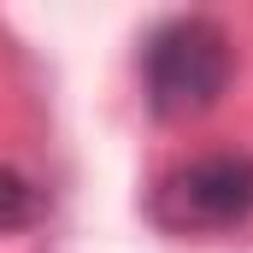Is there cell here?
Masks as SVG:
<instances>
[{"label":"cell","instance_id":"cell-3","mask_svg":"<svg viewBox=\"0 0 253 253\" xmlns=\"http://www.w3.org/2000/svg\"><path fill=\"white\" fill-rule=\"evenodd\" d=\"M42 212V189L18 171H0V230H24Z\"/></svg>","mask_w":253,"mask_h":253},{"label":"cell","instance_id":"cell-2","mask_svg":"<svg viewBox=\"0 0 253 253\" xmlns=\"http://www.w3.org/2000/svg\"><path fill=\"white\" fill-rule=\"evenodd\" d=\"M153 218L171 236H224L253 218V159L194 153L153 183Z\"/></svg>","mask_w":253,"mask_h":253},{"label":"cell","instance_id":"cell-1","mask_svg":"<svg viewBox=\"0 0 253 253\" xmlns=\"http://www.w3.org/2000/svg\"><path fill=\"white\" fill-rule=\"evenodd\" d=\"M230 71H236V42L206 12H177L153 24L141 42V94L153 118H200L230 88Z\"/></svg>","mask_w":253,"mask_h":253}]
</instances>
